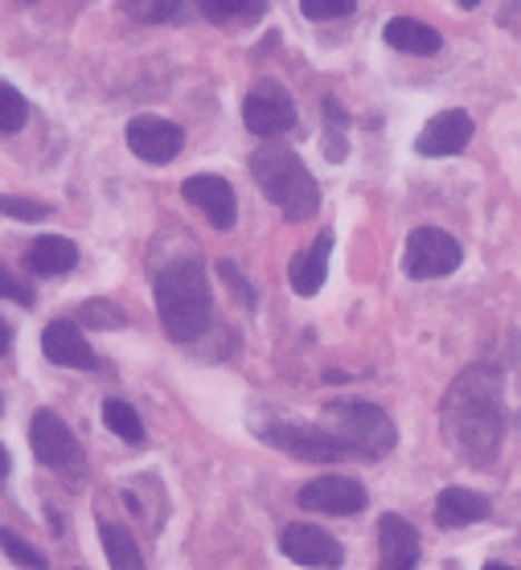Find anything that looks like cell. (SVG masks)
Masks as SVG:
<instances>
[{"instance_id":"obj_21","label":"cell","mask_w":521,"mask_h":570,"mask_svg":"<svg viewBox=\"0 0 521 570\" xmlns=\"http://www.w3.org/2000/svg\"><path fill=\"white\" fill-rule=\"evenodd\" d=\"M99 538H104V554H107V562H111V570H144L140 546L131 542L128 530H119V525H104Z\"/></svg>"},{"instance_id":"obj_18","label":"cell","mask_w":521,"mask_h":570,"mask_svg":"<svg viewBox=\"0 0 521 570\" xmlns=\"http://www.w3.org/2000/svg\"><path fill=\"white\" fill-rule=\"evenodd\" d=\"M489 497L472 493V489H443L435 497V525L440 530H460V525H472V521L489 518Z\"/></svg>"},{"instance_id":"obj_19","label":"cell","mask_w":521,"mask_h":570,"mask_svg":"<svg viewBox=\"0 0 521 570\" xmlns=\"http://www.w3.org/2000/svg\"><path fill=\"white\" fill-rule=\"evenodd\" d=\"M382 38L399 53H415V58H431V53H440V46H443L440 29L423 26L415 17H394V21H386Z\"/></svg>"},{"instance_id":"obj_34","label":"cell","mask_w":521,"mask_h":570,"mask_svg":"<svg viewBox=\"0 0 521 570\" xmlns=\"http://www.w3.org/2000/svg\"><path fill=\"white\" fill-rule=\"evenodd\" d=\"M484 570H513V567H505V562H489Z\"/></svg>"},{"instance_id":"obj_3","label":"cell","mask_w":521,"mask_h":570,"mask_svg":"<svg viewBox=\"0 0 521 570\" xmlns=\"http://www.w3.org/2000/svg\"><path fill=\"white\" fill-rule=\"evenodd\" d=\"M250 177L259 181L267 202L279 206L287 222H308L321 209V185L304 160L284 144H263L259 153L250 156Z\"/></svg>"},{"instance_id":"obj_1","label":"cell","mask_w":521,"mask_h":570,"mask_svg":"<svg viewBox=\"0 0 521 570\" xmlns=\"http://www.w3.org/2000/svg\"><path fill=\"white\" fill-rule=\"evenodd\" d=\"M440 428L460 460L493 464L505 440V374L484 362L456 374L440 402Z\"/></svg>"},{"instance_id":"obj_4","label":"cell","mask_w":521,"mask_h":570,"mask_svg":"<svg viewBox=\"0 0 521 570\" xmlns=\"http://www.w3.org/2000/svg\"><path fill=\"white\" fill-rule=\"evenodd\" d=\"M325 431H333L350 448V455H362V460H382L399 443L391 415L374 402H328Z\"/></svg>"},{"instance_id":"obj_27","label":"cell","mask_w":521,"mask_h":570,"mask_svg":"<svg viewBox=\"0 0 521 570\" xmlns=\"http://www.w3.org/2000/svg\"><path fill=\"white\" fill-rule=\"evenodd\" d=\"M357 9V0H301V13L308 21H337Z\"/></svg>"},{"instance_id":"obj_25","label":"cell","mask_w":521,"mask_h":570,"mask_svg":"<svg viewBox=\"0 0 521 570\" xmlns=\"http://www.w3.org/2000/svg\"><path fill=\"white\" fill-rule=\"evenodd\" d=\"M0 550L13 558L17 567H26V570H46V554H41L38 546H29L21 533L13 530H0Z\"/></svg>"},{"instance_id":"obj_35","label":"cell","mask_w":521,"mask_h":570,"mask_svg":"<svg viewBox=\"0 0 521 570\" xmlns=\"http://www.w3.org/2000/svg\"><path fill=\"white\" fill-rule=\"evenodd\" d=\"M460 4H464V9H476V4H481V0H460Z\"/></svg>"},{"instance_id":"obj_5","label":"cell","mask_w":521,"mask_h":570,"mask_svg":"<svg viewBox=\"0 0 521 570\" xmlns=\"http://www.w3.org/2000/svg\"><path fill=\"white\" fill-rule=\"evenodd\" d=\"M464 263V250L448 230L440 226H419L411 238H406L403 250V272L411 279H440V275H452Z\"/></svg>"},{"instance_id":"obj_30","label":"cell","mask_w":521,"mask_h":570,"mask_svg":"<svg viewBox=\"0 0 521 570\" xmlns=\"http://www.w3.org/2000/svg\"><path fill=\"white\" fill-rule=\"evenodd\" d=\"M79 316L87 324H95V328H116V324H124V316H119V312H111V304H107V299H91V304H82Z\"/></svg>"},{"instance_id":"obj_14","label":"cell","mask_w":521,"mask_h":570,"mask_svg":"<svg viewBox=\"0 0 521 570\" xmlns=\"http://www.w3.org/2000/svg\"><path fill=\"white\" fill-rule=\"evenodd\" d=\"M419 567V533L399 513H382L379 521V570H415Z\"/></svg>"},{"instance_id":"obj_16","label":"cell","mask_w":521,"mask_h":570,"mask_svg":"<svg viewBox=\"0 0 521 570\" xmlns=\"http://www.w3.org/2000/svg\"><path fill=\"white\" fill-rule=\"evenodd\" d=\"M328 255H333V234H316V243L308 250H301L292 267H287V284L296 296H316L321 287H325V275H328Z\"/></svg>"},{"instance_id":"obj_9","label":"cell","mask_w":521,"mask_h":570,"mask_svg":"<svg viewBox=\"0 0 521 570\" xmlns=\"http://www.w3.org/2000/svg\"><path fill=\"white\" fill-rule=\"evenodd\" d=\"M124 140L144 165H169L177 160V153L185 148V131L173 124V119L160 116H136L124 131Z\"/></svg>"},{"instance_id":"obj_15","label":"cell","mask_w":521,"mask_h":570,"mask_svg":"<svg viewBox=\"0 0 521 570\" xmlns=\"http://www.w3.org/2000/svg\"><path fill=\"white\" fill-rule=\"evenodd\" d=\"M41 353H46L53 365H66V370H95V365H99L91 341L82 337V328L70 321L46 324V333H41Z\"/></svg>"},{"instance_id":"obj_11","label":"cell","mask_w":521,"mask_h":570,"mask_svg":"<svg viewBox=\"0 0 521 570\" xmlns=\"http://www.w3.org/2000/svg\"><path fill=\"white\" fill-rule=\"evenodd\" d=\"M279 550H284V558H292V562H301V567H316V570H337L341 562H345V550H341V542L333 538V533H325L321 525H287L284 533H279Z\"/></svg>"},{"instance_id":"obj_36","label":"cell","mask_w":521,"mask_h":570,"mask_svg":"<svg viewBox=\"0 0 521 570\" xmlns=\"http://www.w3.org/2000/svg\"><path fill=\"white\" fill-rule=\"evenodd\" d=\"M0 415H4V399H0Z\"/></svg>"},{"instance_id":"obj_12","label":"cell","mask_w":521,"mask_h":570,"mask_svg":"<svg viewBox=\"0 0 521 570\" xmlns=\"http://www.w3.org/2000/svg\"><path fill=\"white\" fill-rule=\"evenodd\" d=\"M181 197L206 214L214 230H230L238 222V197L230 189V181L218 177V173H197V177H189L181 185Z\"/></svg>"},{"instance_id":"obj_29","label":"cell","mask_w":521,"mask_h":570,"mask_svg":"<svg viewBox=\"0 0 521 570\" xmlns=\"http://www.w3.org/2000/svg\"><path fill=\"white\" fill-rule=\"evenodd\" d=\"M0 299H13V304H21V308H33V287L21 284L13 272L0 267Z\"/></svg>"},{"instance_id":"obj_33","label":"cell","mask_w":521,"mask_h":570,"mask_svg":"<svg viewBox=\"0 0 521 570\" xmlns=\"http://www.w3.org/2000/svg\"><path fill=\"white\" fill-rule=\"evenodd\" d=\"M9 468H13V460H9V452H4V448H0V484H4V480H9Z\"/></svg>"},{"instance_id":"obj_2","label":"cell","mask_w":521,"mask_h":570,"mask_svg":"<svg viewBox=\"0 0 521 570\" xmlns=\"http://www.w3.org/2000/svg\"><path fill=\"white\" fill-rule=\"evenodd\" d=\"M157 316L169 341L189 345L209 328L214 316V296H209V279L197 263H173L157 275Z\"/></svg>"},{"instance_id":"obj_26","label":"cell","mask_w":521,"mask_h":570,"mask_svg":"<svg viewBox=\"0 0 521 570\" xmlns=\"http://www.w3.org/2000/svg\"><path fill=\"white\" fill-rule=\"evenodd\" d=\"M128 13L148 26H165V21L181 17V0H128Z\"/></svg>"},{"instance_id":"obj_22","label":"cell","mask_w":521,"mask_h":570,"mask_svg":"<svg viewBox=\"0 0 521 570\" xmlns=\"http://www.w3.org/2000/svg\"><path fill=\"white\" fill-rule=\"evenodd\" d=\"M104 423L111 435H119L124 443H131V448H140L144 443V423L140 415H136V406H128L124 399H107L104 402Z\"/></svg>"},{"instance_id":"obj_6","label":"cell","mask_w":521,"mask_h":570,"mask_svg":"<svg viewBox=\"0 0 521 570\" xmlns=\"http://www.w3.org/2000/svg\"><path fill=\"white\" fill-rule=\"evenodd\" d=\"M243 124L250 136H263V140L284 136L287 128H296V104L275 78H259L243 99Z\"/></svg>"},{"instance_id":"obj_28","label":"cell","mask_w":521,"mask_h":570,"mask_svg":"<svg viewBox=\"0 0 521 570\" xmlns=\"http://www.w3.org/2000/svg\"><path fill=\"white\" fill-rule=\"evenodd\" d=\"M0 214H9V218H21V222H41L50 214V206H41V202H29V197H4L0 194Z\"/></svg>"},{"instance_id":"obj_31","label":"cell","mask_w":521,"mask_h":570,"mask_svg":"<svg viewBox=\"0 0 521 570\" xmlns=\"http://www.w3.org/2000/svg\"><path fill=\"white\" fill-rule=\"evenodd\" d=\"M218 275H222V279H226V284H230V292H235V296L243 299V304H247V308H255V287H250L247 279H243V275H238V267H235V263H226V259H222V263H218Z\"/></svg>"},{"instance_id":"obj_8","label":"cell","mask_w":521,"mask_h":570,"mask_svg":"<svg viewBox=\"0 0 521 570\" xmlns=\"http://www.w3.org/2000/svg\"><path fill=\"white\" fill-rule=\"evenodd\" d=\"M29 448H33V455L46 468H58V472L82 468V448L75 440V431L66 428L53 411H38L33 415V423H29Z\"/></svg>"},{"instance_id":"obj_13","label":"cell","mask_w":521,"mask_h":570,"mask_svg":"<svg viewBox=\"0 0 521 570\" xmlns=\"http://www.w3.org/2000/svg\"><path fill=\"white\" fill-rule=\"evenodd\" d=\"M472 140V116L460 107H448L440 116H431L419 131V156H460Z\"/></svg>"},{"instance_id":"obj_17","label":"cell","mask_w":521,"mask_h":570,"mask_svg":"<svg viewBox=\"0 0 521 570\" xmlns=\"http://www.w3.org/2000/svg\"><path fill=\"white\" fill-rule=\"evenodd\" d=\"M26 267L33 275H46V279L70 275L79 267V247L70 238H62V234H41V238H33V247H29Z\"/></svg>"},{"instance_id":"obj_10","label":"cell","mask_w":521,"mask_h":570,"mask_svg":"<svg viewBox=\"0 0 521 570\" xmlns=\"http://www.w3.org/2000/svg\"><path fill=\"white\" fill-rule=\"evenodd\" d=\"M296 501H301L304 509H313V513L353 518V513H362L370 497H365V489L353 476H316L304 484Z\"/></svg>"},{"instance_id":"obj_23","label":"cell","mask_w":521,"mask_h":570,"mask_svg":"<svg viewBox=\"0 0 521 570\" xmlns=\"http://www.w3.org/2000/svg\"><path fill=\"white\" fill-rule=\"evenodd\" d=\"M29 104L26 95L17 91L13 82H0V136H13V131L26 128Z\"/></svg>"},{"instance_id":"obj_32","label":"cell","mask_w":521,"mask_h":570,"mask_svg":"<svg viewBox=\"0 0 521 570\" xmlns=\"http://www.w3.org/2000/svg\"><path fill=\"white\" fill-rule=\"evenodd\" d=\"M9 350H13V328H9V321L0 316V357H4Z\"/></svg>"},{"instance_id":"obj_20","label":"cell","mask_w":521,"mask_h":570,"mask_svg":"<svg viewBox=\"0 0 521 570\" xmlns=\"http://www.w3.org/2000/svg\"><path fill=\"white\" fill-rule=\"evenodd\" d=\"M263 0H201V13L214 21V26H250L263 17Z\"/></svg>"},{"instance_id":"obj_24","label":"cell","mask_w":521,"mask_h":570,"mask_svg":"<svg viewBox=\"0 0 521 570\" xmlns=\"http://www.w3.org/2000/svg\"><path fill=\"white\" fill-rule=\"evenodd\" d=\"M345 128H350V119L345 111L337 107V99H325V156L328 160H345Z\"/></svg>"},{"instance_id":"obj_7","label":"cell","mask_w":521,"mask_h":570,"mask_svg":"<svg viewBox=\"0 0 521 570\" xmlns=\"http://www.w3.org/2000/svg\"><path fill=\"white\" fill-rule=\"evenodd\" d=\"M263 440L279 448V452L296 455V460H308V464H337V460H350V448L325 428H304V423H272L263 431Z\"/></svg>"},{"instance_id":"obj_37","label":"cell","mask_w":521,"mask_h":570,"mask_svg":"<svg viewBox=\"0 0 521 570\" xmlns=\"http://www.w3.org/2000/svg\"><path fill=\"white\" fill-rule=\"evenodd\" d=\"M21 4H33V0H21Z\"/></svg>"}]
</instances>
